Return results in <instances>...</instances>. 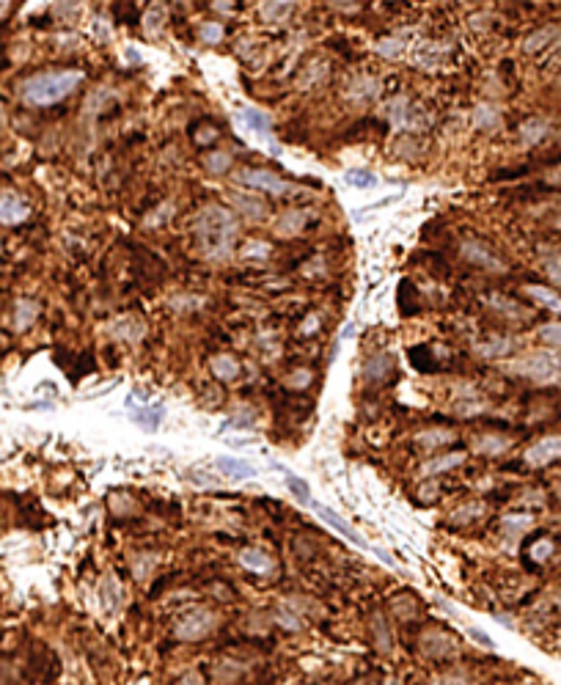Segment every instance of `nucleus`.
Wrapping results in <instances>:
<instances>
[{
  "label": "nucleus",
  "mask_w": 561,
  "mask_h": 685,
  "mask_svg": "<svg viewBox=\"0 0 561 685\" xmlns=\"http://www.w3.org/2000/svg\"><path fill=\"white\" fill-rule=\"evenodd\" d=\"M276 619H278L283 628H289V631H300V628H303V622H300V619H297V617H294V614H292L289 608H278Z\"/></svg>",
  "instance_id": "c9c22d12"
},
{
  "label": "nucleus",
  "mask_w": 561,
  "mask_h": 685,
  "mask_svg": "<svg viewBox=\"0 0 561 685\" xmlns=\"http://www.w3.org/2000/svg\"><path fill=\"white\" fill-rule=\"evenodd\" d=\"M198 36H201V41H207V44H218V41L223 39V25H218V22H204V25L198 28Z\"/></svg>",
  "instance_id": "2f4dec72"
},
{
  "label": "nucleus",
  "mask_w": 561,
  "mask_h": 685,
  "mask_svg": "<svg viewBox=\"0 0 561 685\" xmlns=\"http://www.w3.org/2000/svg\"><path fill=\"white\" fill-rule=\"evenodd\" d=\"M391 366H394V358L388 353H377V355H371L366 361V377L369 380H382L391 372Z\"/></svg>",
  "instance_id": "aec40b11"
},
{
  "label": "nucleus",
  "mask_w": 561,
  "mask_h": 685,
  "mask_svg": "<svg viewBox=\"0 0 561 685\" xmlns=\"http://www.w3.org/2000/svg\"><path fill=\"white\" fill-rule=\"evenodd\" d=\"M218 628V614L210 608H193L187 611L176 625H174V636L179 642H201L207 639L212 631Z\"/></svg>",
  "instance_id": "7ed1b4c3"
},
{
  "label": "nucleus",
  "mask_w": 561,
  "mask_h": 685,
  "mask_svg": "<svg viewBox=\"0 0 561 685\" xmlns=\"http://www.w3.org/2000/svg\"><path fill=\"white\" fill-rule=\"evenodd\" d=\"M374 631H377V644H380V650H388L391 644L385 642V625H382V617H377V619H374Z\"/></svg>",
  "instance_id": "c03bdc74"
},
{
  "label": "nucleus",
  "mask_w": 561,
  "mask_h": 685,
  "mask_svg": "<svg viewBox=\"0 0 561 685\" xmlns=\"http://www.w3.org/2000/svg\"><path fill=\"white\" fill-rule=\"evenodd\" d=\"M462 256L471 261V264H479L484 270H504L507 264L501 261V256H496L484 242H476V239H468L462 242Z\"/></svg>",
  "instance_id": "0eeeda50"
},
{
  "label": "nucleus",
  "mask_w": 561,
  "mask_h": 685,
  "mask_svg": "<svg viewBox=\"0 0 561 685\" xmlns=\"http://www.w3.org/2000/svg\"><path fill=\"white\" fill-rule=\"evenodd\" d=\"M471 636H473L476 642H482L484 647H493V642L487 639V633H484V631H476V628H471Z\"/></svg>",
  "instance_id": "a18cd8bd"
},
{
  "label": "nucleus",
  "mask_w": 561,
  "mask_h": 685,
  "mask_svg": "<svg viewBox=\"0 0 561 685\" xmlns=\"http://www.w3.org/2000/svg\"><path fill=\"white\" fill-rule=\"evenodd\" d=\"M132 416H135V421H138V424H143V427H149V430H154V427H157V424L163 421V416H165V410H163V408H152V410L146 408L143 413H141V410H135Z\"/></svg>",
  "instance_id": "c85d7f7f"
},
{
  "label": "nucleus",
  "mask_w": 561,
  "mask_h": 685,
  "mask_svg": "<svg viewBox=\"0 0 561 685\" xmlns=\"http://www.w3.org/2000/svg\"><path fill=\"white\" fill-rule=\"evenodd\" d=\"M245 119L251 121V127L256 130V132H270V121H267V116L265 113H259V110H245Z\"/></svg>",
  "instance_id": "72a5a7b5"
},
{
  "label": "nucleus",
  "mask_w": 561,
  "mask_h": 685,
  "mask_svg": "<svg viewBox=\"0 0 561 685\" xmlns=\"http://www.w3.org/2000/svg\"><path fill=\"white\" fill-rule=\"evenodd\" d=\"M218 468L226 473V476H234V479H251L256 476V468L245 459H234V457H221L218 459Z\"/></svg>",
  "instance_id": "2eb2a0df"
},
{
  "label": "nucleus",
  "mask_w": 561,
  "mask_h": 685,
  "mask_svg": "<svg viewBox=\"0 0 561 685\" xmlns=\"http://www.w3.org/2000/svg\"><path fill=\"white\" fill-rule=\"evenodd\" d=\"M454 438H457V433H451V430H424V433H418V444L427 446V449L451 444Z\"/></svg>",
  "instance_id": "4be33fe9"
},
{
  "label": "nucleus",
  "mask_w": 561,
  "mask_h": 685,
  "mask_svg": "<svg viewBox=\"0 0 561 685\" xmlns=\"http://www.w3.org/2000/svg\"><path fill=\"white\" fill-rule=\"evenodd\" d=\"M204 168L210 174H226L232 168V155L229 152H212L204 157Z\"/></svg>",
  "instance_id": "393cba45"
},
{
  "label": "nucleus",
  "mask_w": 561,
  "mask_h": 685,
  "mask_svg": "<svg viewBox=\"0 0 561 685\" xmlns=\"http://www.w3.org/2000/svg\"><path fill=\"white\" fill-rule=\"evenodd\" d=\"M212 375L218 380H234L240 375V364L234 355H215L212 358Z\"/></svg>",
  "instance_id": "a211bd4d"
},
{
  "label": "nucleus",
  "mask_w": 561,
  "mask_h": 685,
  "mask_svg": "<svg viewBox=\"0 0 561 685\" xmlns=\"http://www.w3.org/2000/svg\"><path fill=\"white\" fill-rule=\"evenodd\" d=\"M512 446V441L509 438H504V435H482L476 444H473V449L479 452V455H487V457H498V455H504L507 449Z\"/></svg>",
  "instance_id": "ddd939ff"
},
{
  "label": "nucleus",
  "mask_w": 561,
  "mask_h": 685,
  "mask_svg": "<svg viewBox=\"0 0 561 685\" xmlns=\"http://www.w3.org/2000/svg\"><path fill=\"white\" fill-rule=\"evenodd\" d=\"M509 350H512V341L509 339H490V341L476 344V353L484 355V358H498V355H507Z\"/></svg>",
  "instance_id": "b1692460"
},
{
  "label": "nucleus",
  "mask_w": 561,
  "mask_h": 685,
  "mask_svg": "<svg viewBox=\"0 0 561 685\" xmlns=\"http://www.w3.org/2000/svg\"><path fill=\"white\" fill-rule=\"evenodd\" d=\"M526 295L529 297H534L537 303H542L545 308H551V311H561V297L556 292H551V289H545V286H526Z\"/></svg>",
  "instance_id": "5701e85b"
},
{
  "label": "nucleus",
  "mask_w": 561,
  "mask_h": 685,
  "mask_svg": "<svg viewBox=\"0 0 561 685\" xmlns=\"http://www.w3.org/2000/svg\"><path fill=\"white\" fill-rule=\"evenodd\" d=\"M305 224H308V212L305 210H289V212H283L278 218L276 228H278L280 237H294V234L303 231Z\"/></svg>",
  "instance_id": "9b49d317"
},
{
  "label": "nucleus",
  "mask_w": 561,
  "mask_h": 685,
  "mask_svg": "<svg viewBox=\"0 0 561 685\" xmlns=\"http://www.w3.org/2000/svg\"><path fill=\"white\" fill-rule=\"evenodd\" d=\"M347 182H349V185H358V188H371V185L377 182V177L369 174V171H349V174H347Z\"/></svg>",
  "instance_id": "f704fd0d"
},
{
  "label": "nucleus",
  "mask_w": 561,
  "mask_h": 685,
  "mask_svg": "<svg viewBox=\"0 0 561 685\" xmlns=\"http://www.w3.org/2000/svg\"><path fill=\"white\" fill-rule=\"evenodd\" d=\"M193 231H196L198 245H201L207 259H226L232 253V242H234V234H237V221H234V215L229 210L210 204L196 218Z\"/></svg>",
  "instance_id": "f257e3e1"
},
{
  "label": "nucleus",
  "mask_w": 561,
  "mask_h": 685,
  "mask_svg": "<svg viewBox=\"0 0 561 685\" xmlns=\"http://www.w3.org/2000/svg\"><path fill=\"white\" fill-rule=\"evenodd\" d=\"M0 124H3V108H0Z\"/></svg>",
  "instance_id": "8fccbe9b"
},
{
  "label": "nucleus",
  "mask_w": 561,
  "mask_h": 685,
  "mask_svg": "<svg viewBox=\"0 0 561 685\" xmlns=\"http://www.w3.org/2000/svg\"><path fill=\"white\" fill-rule=\"evenodd\" d=\"M289 8H292L289 3H262V11H265L267 19H278V17H283Z\"/></svg>",
  "instance_id": "4c0bfd02"
},
{
  "label": "nucleus",
  "mask_w": 561,
  "mask_h": 685,
  "mask_svg": "<svg viewBox=\"0 0 561 685\" xmlns=\"http://www.w3.org/2000/svg\"><path fill=\"white\" fill-rule=\"evenodd\" d=\"M553 33H556V28H542V30H537V33H531V39H526V52H537L542 44H548L551 39H553Z\"/></svg>",
  "instance_id": "c756f323"
},
{
  "label": "nucleus",
  "mask_w": 561,
  "mask_h": 685,
  "mask_svg": "<svg viewBox=\"0 0 561 685\" xmlns=\"http://www.w3.org/2000/svg\"><path fill=\"white\" fill-rule=\"evenodd\" d=\"M402 50H405V41L402 39H382V41H377V52L382 58H396Z\"/></svg>",
  "instance_id": "473e14b6"
},
{
  "label": "nucleus",
  "mask_w": 561,
  "mask_h": 685,
  "mask_svg": "<svg viewBox=\"0 0 561 685\" xmlns=\"http://www.w3.org/2000/svg\"><path fill=\"white\" fill-rule=\"evenodd\" d=\"M311 506H314V512H316V515H319V517H322V520H325L327 526H333V528H336L338 534H344V537H347L349 542H355V545L366 548V542L360 539V534H358V531H355V528H352V526H349V523H347L344 517H338V515H336L333 509H327V506H322V504H314V501H311Z\"/></svg>",
  "instance_id": "1a4fd4ad"
},
{
  "label": "nucleus",
  "mask_w": 561,
  "mask_h": 685,
  "mask_svg": "<svg viewBox=\"0 0 561 685\" xmlns=\"http://www.w3.org/2000/svg\"><path fill=\"white\" fill-rule=\"evenodd\" d=\"M545 135H548V121H542V119H531V121H526V124L520 127V138H523V143H529V146L540 143Z\"/></svg>",
  "instance_id": "412c9836"
},
{
  "label": "nucleus",
  "mask_w": 561,
  "mask_h": 685,
  "mask_svg": "<svg viewBox=\"0 0 561 685\" xmlns=\"http://www.w3.org/2000/svg\"><path fill=\"white\" fill-rule=\"evenodd\" d=\"M561 457V435H551V438H542L537 441L529 452H526V462L534 465V468H542V465H551Z\"/></svg>",
  "instance_id": "423d86ee"
},
{
  "label": "nucleus",
  "mask_w": 561,
  "mask_h": 685,
  "mask_svg": "<svg viewBox=\"0 0 561 685\" xmlns=\"http://www.w3.org/2000/svg\"><path fill=\"white\" fill-rule=\"evenodd\" d=\"M39 317V303L36 300H17L14 306V330H28Z\"/></svg>",
  "instance_id": "f8f14e48"
},
{
  "label": "nucleus",
  "mask_w": 561,
  "mask_h": 685,
  "mask_svg": "<svg viewBox=\"0 0 561 685\" xmlns=\"http://www.w3.org/2000/svg\"><path fill=\"white\" fill-rule=\"evenodd\" d=\"M6 8H8V6H6V3H0V14H3V11H6Z\"/></svg>",
  "instance_id": "09e8293b"
},
{
  "label": "nucleus",
  "mask_w": 561,
  "mask_h": 685,
  "mask_svg": "<svg viewBox=\"0 0 561 685\" xmlns=\"http://www.w3.org/2000/svg\"><path fill=\"white\" fill-rule=\"evenodd\" d=\"M551 275H553V278L561 284V267H551Z\"/></svg>",
  "instance_id": "de8ad7c7"
},
{
  "label": "nucleus",
  "mask_w": 561,
  "mask_h": 685,
  "mask_svg": "<svg viewBox=\"0 0 561 685\" xmlns=\"http://www.w3.org/2000/svg\"><path fill=\"white\" fill-rule=\"evenodd\" d=\"M232 204L237 207V212H245L248 218H262L265 215V201H259V199H251V196H245V193H232Z\"/></svg>",
  "instance_id": "6ab92c4d"
},
{
  "label": "nucleus",
  "mask_w": 561,
  "mask_h": 685,
  "mask_svg": "<svg viewBox=\"0 0 561 685\" xmlns=\"http://www.w3.org/2000/svg\"><path fill=\"white\" fill-rule=\"evenodd\" d=\"M482 504H471V506H465V509H460V512H454V520H460V523H465V517H471V515H482Z\"/></svg>",
  "instance_id": "37998d69"
},
{
  "label": "nucleus",
  "mask_w": 561,
  "mask_h": 685,
  "mask_svg": "<svg viewBox=\"0 0 561 685\" xmlns=\"http://www.w3.org/2000/svg\"><path fill=\"white\" fill-rule=\"evenodd\" d=\"M493 306H496L498 311H504L507 317H526V311H520V308H515V306H512L509 300H504V297H501V300H493Z\"/></svg>",
  "instance_id": "a19ab883"
},
{
  "label": "nucleus",
  "mask_w": 561,
  "mask_h": 685,
  "mask_svg": "<svg viewBox=\"0 0 561 685\" xmlns=\"http://www.w3.org/2000/svg\"><path fill=\"white\" fill-rule=\"evenodd\" d=\"M515 372H520V375H526V377H531V380H537V383H548V380H556V377H559L556 361H553L551 355H542V353L518 361V364H515Z\"/></svg>",
  "instance_id": "20e7f679"
},
{
  "label": "nucleus",
  "mask_w": 561,
  "mask_h": 685,
  "mask_svg": "<svg viewBox=\"0 0 561 685\" xmlns=\"http://www.w3.org/2000/svg\"><path fill=\"white\" fill-rule=\"evenodd\" d=\"M473 124H476L479 130H484V132H493V130H498V124H501V113H498L493 105H479V108L473 110Z\"/></svg>",
  "instance_id": "f3484780"
},
{
  "label": "nucleus",
  "mask_w": 561,
  "mask_h": 685,
  "mask_svg": "<svg viewBox=\"0 0 561 685\" xmlns=\"http://www.w3.org/2000/svg\"><path fill=\"white\" fill-rule=\"evenodd\" d=\"M542 341L545 344H553V347H561V325H548V328H542Z\"/></svg>",
  "instance_id": "ea45409f"
},
{
  "label": "nucleus",
  "mask_w": 561,
  "mask_h": 685,
  "mask_svg": "<svg viewBox=\"0 0 561 685\" xmlns=\"http://www.w3.org/2000/svg\"><path fill=\"white\" fill-rule=\"evenodd\" d=\"M132 325H141V322H135V319H119V322L113 325V333L121 336V339H127V341H135V339L143 333V328H141V330H132Z\"/></svg>",
  "instance_id": "7c9ffc66"
},
{
  "label": "nucleus",
  "mask_w": 561,
  "mask_h": 685,
  "mask_svg": "<svg viewBox=\"0 0 561 685\" xmlns=\"http://www.w3.org/2000/svg\"><path fill=\"white\" fill-rule=\"evenodd\" d=\"M270 242H265V239H248L243 248H240V256L243 259H267L270 256Z\"/></svg>",
  "instance_id": "a878e982"
},
{
  "label": "nucleus",
  "mask_w": 561,
  "mask_h": 685,
  "mask_svg": "<svg viewBox=\"0 0 561 685\" xmlns=\"http://www.w3.org/2000/svg\"><path fill=\"white\" fill-rule=\"evenodd\" d=\"M30 210L22 204V199H17L14 193H0V224L3 226H17L22 221H28Z\"/></svg>",
  "instance_id": "6e6552de"
},
{
  "label": "nucleus",
  "mask_w": 561,
  "mask_h": 685,
  "mask_svg": "<svg viewBox=\"0 0 561 685\" xmlns=\"http://www.w3.org/2000/svg\"><path fill=\"white\" fill-rule=\"evenodd\" d=\"M551 553H553V542H551V539H542V542H540V545H537V548L531 550L534 562H542V559H548Z\"/></svg>",
  "instance_id": "79ce46f5"
},
{
  "label": "nucleus",
  "mask_w": 561,
  "mask_h": 685,
  "mask_svg": "<svg viewBox=\"0 0 561 685\" xmlns=\"http://www.w3.org/2000/svg\"><path fill=\"white\" fill-rule=\"evenodd\" d=\"M388 116H391V124L394 127H407V99L405 97H396L394 102H391V108H388Z\"/></svg>",
  "instance_id": "cd10ccee"
},
{
  "label": "nucleus",
  "mask_w": 561,
  "mask_h": 685,
  "mask_svg": "<svg viewBox=\"0 0 561 685\" xmlns=\"http://www.w3.org/2000/svg\"><path fill=\"white\" fill-rule=\"evenodd\" d=\"M237 179L243 185H251V188H259V190H267V193H276V196H283V193H292L294 190L286 179H280V177L270 174V171H243Z\"/></svg>",
  "instance_id": "39448f33"
},
{
  "label": "nucleus",
  "mask_w": 561,
  "mask_h": 685,
  "mask_svg": "<svg viewBox=\"0 0 561 685\" xmlns=\"http://www.w3.org/2000/svg\"><path fill=\"white\" fill-rule=\"evenodd\" d=\"M240 564H243L245 570L256 573V575H270V573L276 570V562H273L265 550H259V548H245V550H240Z\"/></svg>",
  "instance_id": "9d476101"
},
{
  "label": "nucleus",
  "mask_w": 561,
  "mask_h": 685,
  "mask_svg": "<svg viewBox=\"0 0 561 685\" xmlns=\"http://www.w3.org/2000/svg\"><path fill=\"white\" fill-rule=\"evenodd\" d=\"M316 330V317H308V325L303 328V333H314Z\"/></svg>",
  "instance_id": "49530a36"
},
{
  "label": "nucleus",
  "mask_w": 561,
  "mask_h": 685,
  "mask_svg": "<svg viewBox=\"0 0 561 685\" xmlns=\"http://www.w3.org/2000/svg\"><path fill=\"white\" fill-rule=\"evenodd\" d=\"M83 80V72H50V75H36L30 80H25L22 86V97L28 105H55L61 99H66Z\"/></svg>",
  "instance_id": "f03ea898"
},
{
  "label": "nucleus",
  "mask_w": 561,
  "mask_h": 685,
  "mask_svg": "<svg viewBox=\"0 0 561 685\" xmlns=\"http://www.w3.org/2000/svg\"><path fill=\"white\" fill-rule=\"evenodd\" d=\"M286 487L292 490V495L300 501V504H308L311 506V487L300 479V476H292V473H286Z\"/></svg>",
  "instance_id": "bb28decb"
},
{
  "label": "nucleus",
  "mask_w": 561,
  "mask_h": 685,
  "mask_svg": "<svg viewBox=\"0 0 561 685\" xmlns=\"http://www.w3.org/2000/svg\"><path fill=\"white\" fill-rule=\"evenodd\" d=\"M462 462H465V455H462V452L435 457V459H429V462L421 465V476H438V473H443V470H449V468H457V465H462Z\"/></svg>",
  "instance_id": "4468645a"
},
{
  "label": "nucleus",
  "mask_w": 561,
  "mask_h": 685,
  "mask_svg": "<svg viewBox=\"0 0 561 685\" xmlns=\"http://www.w3.org/2000/svg\"><path fill=\"white\" fill-rule=\"evenodd\" d=\"M308 383H311V372H308V369H297V372L289 375V380H286L289 388H305Z\"/></svg>",
  "instance_id": "e433bc0d"
},
{
  "label": "nucleus",
  "mask_w": 561,
  "mask_h": 685,
  "mask_svg": "<svg viewBox=\"0 0 561 685\" xmlns=\"http://www.w3.org/2000/svg\"><path fill=\"white\" fill-rule=\"evenodd\" d=\"M529 526H531V517H526V515L523 517L520 515L518 517H504V528L507 531H526Z\"/></svg>",
  "instance_id": "58836bf2"
},
{
  "label": "nucleus",
  "mask_w": 561,
  "mask_h": 685,
  "mask_svg": "<svg viewBox=\"0 0 561 685\" xmlns=\"http://www.w3.org/2000/svg\"><path fill=\"white\" fill-rule=\"evenodd\" d=\"M347 94H349V99H355V102L374 99V97L380 94V83H377L374 77H358V80H355V86H352Z\"/></svg>",
  "instance_id": "dca6fc26"
}]
</instances>
